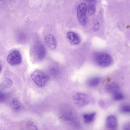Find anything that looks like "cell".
I'll return each instance as SVG.
<instances>
[{
    "label": "cell",
    "instance_id": "6da1fadb",
    "mask_svg": "<svg viewBox=\"0 0 130 130\" xmlns=\"http://www.w3.org/2000/svg\"><path fill=\"white\" fill-rule=\"evenodd\" d=\"M46 54V50L44 44L40 41H36L31 47L30 55L32 60L36 62L42 60Z\"/></svg>",
    "mask_w": 130,
    "mask_h": 130
},
{
    "label": "cell",
    "instance_id": "7a4b0ae2",
    "mask_svg": "<svg viewBox=\"0 0 130 130\" xmlns=\"http://www.w3.org/2000/svg\"><path fill=\"white\" fill-rule=\"evenodd\" d=\"M31 79L38 87H44L48 80L49 76L45 73L39 70L34 71L31 75Z\"/></svg>",
    "mask_w": 130,
    "mask_h": 130
},
{
    "label": "cell",
    "instance_id": "3957f363",
    "mask_svg": "<svg viewBox=\"0 0 130 130\" xmlns=\"http://www.w3.org/2000/svg\"><path fill=\"white\" fill-rule=\"evenodd\" d=\"M93 59L95 63L98 66L105 67L109 66L112 61L111 56L105 52H97L93 56Z\"/></svg>",
    "mask_w": 130,
    "mask_h": 130
},
{
    "label": "cell",
    "instance_id": "277c9868",
    "mask_svg": "<svg viewBox=\"0 0 130 130\" xmlns=\"http://www.w3.org/2000/svg\"><path fill=\"white\" fill-rule=\"evenodd\" d=\"M87 6L84 3L80 4L77 8V17L78 20L80 24L85 26L86 23V13Z\"/></svg>",
    "mask_w": 130,
    "mask_h": 130
},
{
    "label": "cell",
    "instance_id": "5b68a950",
    "mask_svg": "<svg viewBox=\"0 0 130 130\" xmlns=\"http://www.w3.org/2000/svg\"><path fill=\"white\" fill-rule=\"evenodd\" d=\"M7 60L9 64L15 66L20 64L22 62V59L19 51L17 50H14L8 55Z\"/></svg>",
    "mask_w": 130,
    "mask_h": 130
},
{
    "label": "cell",
    "instance_id": "8992f818",
    "mask_svg": "<svg viewBox=\"0 0 130 130\" xmlns=\"http://www.w3.org/2000/svg\"><path fill=\"white\" fill-rule=\"evenodd\" d=\"M72 99L76 104L82 107L87 104L89 101L88 96L84 93H76L73 96Z\"/></svg>",
    "mask_w": 130,
    "mask_h": 130
},
{
    "label": "cell",
    "instance_id": "52a82bcc",
    "mask_svg": "<svg viewBox=\"0 0 130 130\" xmlns=\"http://www.w3.org/2000/svg\"><path fill=\"white\" fill-rule=\"evenodd\" d=\"M118 121L116 117L112 115L107 117L106 120V126L110 130H116L118 126Z\"/></svg>",
    "mask_w": 130,
    "mask_h": 130
},
{
    "label": "cell",
    "instance_id": "ba28073f",
    "mask_svg": "<svg viewBox=\"0 0 130 130\" xmlns=\"http://www.w3.org/2000/svg\"><path fill=\"white\" fill-rule=\"evenodd\" d=\"M44 40L45 43L50 49L53 50L56 48L57 41L54 36L50 34H47L44 37Z\"/></svg>",
    "mask_w": 130,
    "mask_h": 130
},
{
    "label": "cell",
    "instance_id": "9c48e42d",
    "mask_svg": "<svg viewBox=\"0 0 130 130\" xmlns=\"http://www.w3.org/2000/svg\"><path fill=\"white\" fill-rule=\"evenodd\" d=\"M66 36L67 39L72 44L77 45L80 43V38L75 32L69 31L67 33Z\"/></svg>",
    "mask_w": 130,
    "mask_h": 130
},
{
    "label": "cell",
    "instance_id": "30bf717a",
    "mask_svg": "<svg viewBox=\"0 0 130 130\" xmlns=\"http://www.w3.org/2000/svg\"><path fill=\"white\" fill-rule=\"evenodd\" d=\"M119 88L118 84L113 82L107 85L105 87V90L106 92L113 94L118 91Z\"/></svg>",
    "mask_w": 130,
    "mask_h": 130
},
{
    "label": "cell",
    "instance_id": "8fae6325",
    "mask_svg": "<svg viewBox=\"0 0 130 130\" xmlns=\"http://www.w3.org/2000/svg\"><path fill=\"white\" fill-rule=\"evenodd\" d=\"M12 84V82L10 79L5 77L1 83L0 88L2 90H5L10 88Z\"/></svg>",
    "mask_w": 130,
    "mask_h": 130
},
{
    "label": "cell",
    "instance_id": "7c38bea8",
    "mask_svg": "<svg viewBox=\"0 0 130 130\" xmlns=\"http://www.w3.org/2000/svg\"><path fill=\"white\" fill-rule=\"evenodd\" d=\"M21 105L20 101L18 97L13 98L9 104L10 106L12 108L15 109L19 108L21 107Z\"/></svg>",
    "mask_w": 130,
    "mask_h": 130
},
{
    "label": "cell",
    "instance_id": "4fadbf2b",
    "mask_svg": "<svg viewBox=\"0 0 130 130\" xmlns=\"http://www.w3.org/2000/svg\"><path fill=\"white\" fill-rule=\"evenodd\" d=\"M100 79L98 77L92 78L87 81V84L90 87H93L97 86L99 84Z\"/></svg>",
    "mask_w": 130,
    "mask_h": 130
},
{
    "label": "cell",
    "instance_id": "5bb4252c",
    "mask_svg": "<svg viewBox=\"0 0 130 130\" xmlns=\"http://www.w3.org/2000/svg\"><path fill=\"white\" fill-rule=\"evenodd\" d=\"M95 115V113L94 112L84 114L83 118L85 122L88 123L92 122L94 119Z\"/></svg>",
    "mask_w": 130,
    "mask_h": 130
},
{
    "label": "cell",
    "instance_id": "9a60e30c",
    "mask_svg": "<svg viewBox=\"0 0 130 130\" xmlns=\"http://www.w3.org/2000/svg\"><path fill=\"white\" fill-rule=\"evenodd\" d=\"M113 99L116 101H120L124 99L125 96L121 92L118 91L113 94Z\"/></svg>",
    "mask_w": 130,
    "mask_h": 130
},
{
    "label": "cell",
    "instance_id": "2e32d148",
    "mask_svg": "<svg viewBox=\"0 0 130 130\" xmlns=\"http://www.w3.org/2000/svg\"><path fill=\"white\" fill-rule=\"evenodd\" d=\"M26 127L27 130H38L37 126L32 121L28 122L26 124Z\"/></svg>",
    "mask_w": 130,
    "mask_h": 130
},
{
    "label": "cell",
    "instance_id": "e0dca14e",
    "mask_svg": "<svg viewBox=\"0 0 130 130\" xmlns=\"http://www.w3.org/2000/svg\"><path fill=\"white\" fill-rule=\"evenodd\" d=\"M120 109L122 112L124 113H130V104H125L122 105Z\"/></svg>",
    "mask_w": 130,
    "mask_h": 130
},
{
    "label": "cell",
    "instance_id": "ac0fdd59",
    "mask_svg": "<svg viewBox=\"0 0 130 130\" xmlns=\"http://www.w3.org/2000/svg\"><path fill=\"white\" fill-rule=\"evenodd\" d=\"M88 13L90 15H93L95 13L96 10L95 5L93 3L89 4L88 6Z\"/></svg>",
    "mask_w": 130,
    "mask_h": 130
},
{
    "label": "cell",
    "instance_id": "d6986e66",
    "mask_svg": "<svg viewBox=\"0 0 130 130\" xmlns=\"http://www.w3.org/2000/svg\"><path fill=\"white\" fill-rule=\"evenodd\" d=\"M99 27L100 25L99 22L97 21H95L94 23L93 26L94 30L95 32L98 31L99 30Z\"/></svg>",
    "mask_w": 130,
    "mask_h": 130
},
{
    "label": "cell",
    "instance_id": "ffe728a7",
    "mask_svg": "<svg viewBox=\"0 0 130 130\" xmlns=\"http://www.w3.org/2000/svg\"><path fill=\"white\" fill-rule=\"evenodd\" d=\"M122 130H130V123H126L123 126Z\"/></svg>",
    "mask_w": 130,
    "mask_h": 130
},
{
    "label": "cell",
    "instance_id": "44dd1931",
    "mask_svg": "<svg viewBox=\"0 0 130 130\" xmlns=\"http://www.w3.org/2000/svg\"><path fill=\"white\" fill-rule=\"evenodd\" d=\"M0 101L1 102H4L6 99V96L4 94L0 92Z\"/></svg>",
    "mask_w": 130,
    "mask_h": 130
}]
</instances>
